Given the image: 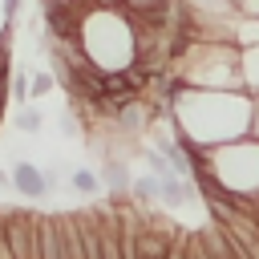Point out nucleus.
Masks as SVG:
<instances>
[{
	"label": "nucleus",
	"instance_id": "nucleus-6",
	"mask_svg": "<svg viewBox=\"0 0 259 259\" xmlns=\"http://www.w3.org/2000/svg\"><path fill=\"white\" fill-rule=\"evenodd\" d=\"M40 255L45 259H69L65 214H40Z\"/></svg>",
	"mask_w": 259,
	"mask_h": 259
},
{
	"label": "nucleus",
	"instance_id": "nucleus-12",
	"mask_svg": "<svg viewBox=\"0 0 259 259\" xmlns=\"http://www.w3.org/2000/svg\"><path fill=\"white\" fill-rule=\"evenodd\" d=\"M134 198L146 206V202H162V182L154 178V174H142V178H134Z\"/></svg>",
	"mask_w": 259,
	"mask_h": 259
},
{
	"label": "nucleus",
	"instance_id": "nucleus-18",
	"mask_svg": "<svg viewBox=\"0 0 259 259\" xmlns=\"http://www.w3.org/2000/svg\"><path fill=\"white\" fill-rule=\"evenodd\" d=\"M0 259H16L12 243H8V227H4V210H0Z\"/></svg>",
	"mask_w": 259,
	"mask_h": 259
},
{
	"label": "nucleus",
	"instance_id": "nucleus-19",
	"mask_svg": "<svg viewBox=\"0 0 259 259\" xmlns=\"http://www.w3.org/2000/svg\"><path fill=\"white\" fill-rule=\"evenodd\" d=\"M166 259H186V235H178V243L170 247V255Z\"/></svg>",
	"mask_w": 259,
	"mask_h": 259
},
{
	"label": "nucleus",
	"instance_id": "nucleus-3",
	"mask_svg": "<svg viewBox=\"0 0 259 259\" xmlns=\"http://www.w3.org/2000/svg\"><path fill=\"white\" fill-rule=\"evenodd\" d=\"M198 170L194 182L206 194L235 198V202H259V138H243L206 154H194Z\"/></svg>",
	"mask_w": 259,
	"mask_h": 259
},
{
	"label": "nucleus",
	"instance_id": "nucleus-1",
	"mask_svg": "<svg viewBox=\"0 0 259 259\" xmlns=\"http://www.w3.org/2000/svg\"><path fill=\"white\" fill-rule=\"evenodd\" d=\"M166 117L190 154H206V150L251 138L255 97L247 89H190V85L174 81L170 101H166Z\"/></svg>",
	"mask_w": 259,
	"mask_h": 259
},
{
	"label": "nucleus",
	"instance_id": "nucleus-8",
	"mask_svg": "<svg viewBox=\"0 0 259 259\" xmlns=\"http://www.w3.org/2000/svg\"><path fill=\"white\" fill-rule=\"evenodd\" d=\"M77 231H81V247H85V259H105V243H101V219L97 210H77Z\"/></svg>",
	"mask_w": 259,
	"mask_h": 259
},
{
	"label": "nucleus",
	"instance_id": "nucleus-5",
	"mask_svg": "<svg viewBox=\"0 0 259 259\" xmlns=\"http://www.w3.org/2000/svg\"><path fill=\"white\" fill-rule=\"evenodd\" d=\"M4 227H8V243L16 259H45L40 255V214L32 210H4Z\"/></svg>",
	"mask_w": 259,
	"mask_h": 259
},
{
	"label": "nucleus",
	"instance_id": "nucleus-15",
	"mask_svg": "<svg viewBox=\"0 0 259 259\" xmlns=\"http://www.w3.org/2000/svg\"><path fill=\"white\" fill-rule=\"evenodd\" d=\"M69 182H73L81 194H93V190H97V174H93V170H73Z\"/></svg>",
	"mask_w": 259,
	"mask_h": 259
},
{
	"label": "nucleus",
	"instance_id": "nucleus-20",
	"mask_svg": "<svg viewBox=\"0 0 259 259\" xmlns=\"http://www.w3.org/2000/svg\"><path fill=\"white\" fill-rule=\"evenodd\" d=\"M4 77H8V69H4V49H0V101H4Z\"/></svg>",
	"mask_w": 259,
	"mask_h": 259
},
{
	"label": "nucleus",
	"instance_id": "nucleus-7",
	"mask_svg": "<svg viewBox=\"0 0 259 259\" xmlns=\"http://www.w3.org/2000/svg\"><path fill=\"white\" fill-rule=\"evenodd\" d=\"M12 186L20 194H28V198H45L49 194V174L40 166H32V162H16L12 166Z\"/></svg>",
	"mask_w": 259,
	"mask_h": 259
},
{
	"label": "nucleus",
	"instance_id": "nucleus-11",
	"mask_svg": "<svg viewBox=\"0 0 259 259\" xmlns=\"http://www.w3.org/2000/svg\"><path fill=\"white\" fill-rule=\"evenodd\" d=\"M117 4H121V8H130L138 20H162L170 0H117Z\"/></svg>",
	"mask_w": 259,
	"mask_h": 259
},
{
	"label": "nucleus",
	"instance_id": "nucleus-13",
	"mask_svg": "<svg viewBox=\"0 0 259 259\" xmlns=\"http://www.w3.org/2000/svg\"><path fill=\"white\" fill-rule=\"evenodd\" d=\"M40 125H45L40 109H28V105H24V109L16 113V130H20L24 138H36V134H40Z\"/></svg>",
	"mask_w": 259,
	"mask_h": 259
},
{
	"label": "nucleus",
	"instance_id": "nucleus-16",
	"mask_svg": "<svg viewBox=\"0 0 259 259\" xmlns=\"http://www.w3.org/2000/svg\"><path fill=\"white\" fill-rule=\"evenodd\" d=\"M186 259H214L210 247L202 243V235H186Z\"/></svg>",
	"mask_w": 259,
	"mask_h": 259
},
{
	"label": "nucleus",
	"instance_id": "nucleus-17",
	"mask_svg": "<svg viewBox=\"0 0 259 259\" xmlns=\"http://www.w3.org/2000/svg\"><path fill=\"white\" fill-rule=\"evenodd\" d=\"M16 8H20V0H0V40H4V32H8V24H12Z\"/></svg>",
	"mask_w": 259,
	"mask_h": 259
},
{
	"label": "nucleus",
	"instance_id": "nucleus-4",
	"mask_svg": "<svg viewBox=\"0 0 259 259\" xmlns=\"http://www.w3.org/2000/svg\"><path fill=\"white\" fill-rule=\"evenodd\" d=\"M170 77L190 89H247L243 85V49L219 40H186L178 32Z\"/></svg>",
	"mask_w": 259,
	"mask_h": 259
},
{
	"label": "nucleus",
	"instance_id": "nucleus-2",
	"mask_svg": "<svg viewBox=\"0 0 259 259\" xmlns=\"http://www.w3.org/2000/svg\"><path fill=\"white\" fill-rule=\"evenodd\" d=\"M77 45L89 57V65L105 77L130 73L142 65V24L121 4H93L81 12Z\"/></svg>",
	"mask_w": 259,
	"mask_h": 259
},
{
	"label": "nucleus",
	"instance_id": "nucleus-14",
	"mask_svg": "<svg viewBox=\"0 0 259 259\" xmlns=\"http://www.w3.org/2000/svg\"><path fill=\"white\" fill-rule=\"evenodd\" d=\"M28 85H32V97H45V93H49L53 85H61V81H57V73H49V69H36Z\"/></svg>",
	"mask_w": 259,
	"mask_h": 259
},
{
	"label": "nucleus",
	"instance_id": "nucleus-10",
	"mask_svg": "<svg viewBox=\"0 0 259 259\" xmlns=\"http://www.w3.org/2000/svg\"><path fill=\"white\" fill-rule=\"evenodd\" d=\"M101 182H105L113 194H121V190H134L130 166H125L121 158H101Z\"/></svg>",
	"mask_w": 259,
	"mask_h": 259
},
{
	"label": "nucleus",
	"instance_id": "nucleus-9",
	"mask_svg": "<svg viewBox=\"0 0 259 259\" xmlns=\"http://www.w3.org/2000/svg\"><path fill=\"white\" fill-rule=\"evenodd\" d=\"M97 219H101L105 259H125V251H121V223H117V210H113V206H97Z\"/></svg>",
	"mask_w": 259,
	"mask_h": 259
}]
</instances>
